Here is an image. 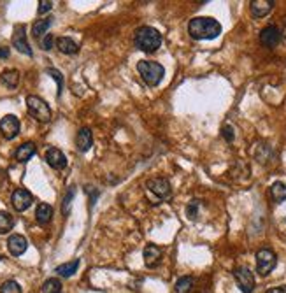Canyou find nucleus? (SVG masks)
I'll list each match as a JSON object with an SVG mask.
<instances>
[{"mask_svg":"<svg viewBox=\"0 0 286 293\" xmlns=\"http://www.w3.org/2000/svg\"><path fill=\"white\" fill-rule=\"evenodd\" d=\"M76 144H78V150L83 151V153H86V151L90 150L91 144H93V135H91L90 128H81V130L78 132V135H76Z\"/></svg>","mask_w":286,"mask_h":293,"instance_id":"dca6fc26","label":"nucleus"},{"mask_svg":"<svg viewBox=\"0 0 286 293\" xmlns=\"http://www.w3.org/2000/svg\"><path fill=\"white\" fill-rule=\"evenodd\" d=\"M0 293H21V286L14 279H9L0 286Z\"/></svg>","mask_w":286,"mask_h":293,"instance_id":"bb28decb","label":"nucleus"},{"mask_svg":"<svg viewBox=\"0 0 286 293\" xmlns=\"http://www.w3.org/2000/svg\"><path fill=\"white\" fill-rule=\"evenodd\" d=\"M60 290H62V283H60V279L51 278V279L44 281V284H42L44 293H60Z\"/></svg>","mask_w":286,"mask_h":293,"instance_id":"a878e982","label":"nucleus"},{"mask_svg":"<svg viewBox=\"0 0 286 293\" xmlns=\"http://www.w3.org/2000/svg\"><path fill=\"white\" fill-rule=\"evenodd\" d=\"M142 256H144V263H146V267L155 268V267L160 265V262H162L163 253L158 246H153V244H150V246L144 248Z\"/></svg>","mask_w":286,"mask_h":293,"instance_id":"f8f14e48","label":"nucleus"},{"mask_svg":"<svg viewBox=\"0 0 286 293\" xmlns=\"http://www.w3.org/2000/svg\"><path fill=\"white\" fill-rule=\"evenodd\" d=\"M146 190L153 199H155V204L158 202H165L172 197V188L171 183L165 178H153L146 183Z\"/></svg>","mask_w":286,"mask_h":293,"instance_id":"20e7f679","label":"nucleus"},{"mask_svg":"<svg viewBox=\"0 0 286 293\" xmlns=\"http://www.w3.org/2000/svg\"><path fill=\"white\" fill-rule=\"evenodd\" d=\"M186 214L190 219H197V214H199V200H192L186 207Z\"/></svg>","mask_w":286,"mask_h":293,"instance_id":"c756f323","label":"nucleus"},{"mask_svg":"<svg viewBox=\"0 0 286 293\" xmlns=\"http://www.w3.org/2000/svg\"><path fill=\"white\" fill-rule=\"evenodd\" d=\"M0 132L6 139H14L19 134V119L14 114H7L0 119Z\"/></svg>","mask_w":286,"mask_h":293,"instance_id":"6e6552de","label":"nucleus"},{"mask_svg":"<svg viewBox=\"0 0 286 293\" xmlns=\"http://www.w3.org/2000/svg\"><path fill=\"white\" fill-rule=\"evenodd\" d=\"M221 134H223V137H225V140H227V142H232L233 137H235V134H233V128H232L230 125H225V127H223V132H221Z\"/></svg>","mask_w":286,"mask_h":293,"instance_id":"473e14b6","label":"nucleus"},{"mask_svg":"<svg viewBox=\"0 0 286 293\" xmlns=\"http://www.w3.org/2000/svg\"><path fill=\"white\" fill-rule=\"evenodd\" d=\"M0 81L6 84V86H9V88H16V86H18V81H19V72L14 70V69L4 70L2 76H0Z\"/></svg>","mask_w":286,"mask_h":293,"instance_id":"412c9836","label":"nucleus"},{"mask_svg":"<svg viewBox=\"0 0 286 293\" xmlns=\"http://www.w3.org/2000/svg\"><path fill=\"white\" fill-rule=\"evenodd\" d=\"M277 265V258H276V253L272 250H269V248H264V250H260L256 253V272H258L260 276H269L271 272L276 268Z\"/></svg>","mask_w":286,"mask_h":293,"instance_id":"423d86ee","label":"nucleus"},{"mask_svg":"<svg viewBox=\"0 0 286 293\" xmlns=\"http://www.w3.org/2000/svg\"><path fill=\"white\" fill-rule=\"evenodd\" d=\"M11 202H13V207L16 211H27L28 207L32 206V202H34V197L28 190L25 188H18V190L14 191L13 197H11Z\"/></svg>","mask_w":286,"mask_h":293,"instance_id":"1a4fd4ad","label":"nucleus"},{"mask_svg":"<svg viewBox=\"0 0 286 293\" xmlns=\"http://www.w3.org/2000/svg\"><path fill=\"white\" fill-rule=\"evenodd\" d=\"M274 0H253L251 2V13L255 18H264L272 11L274 7Z\"/></svg>","mask_w":286,"mask_h":293,"instance_id":"2eb2a0df","label":"nucleus"},{"mask_svg":"<svg viewBox=\"0 0 286 293\" xmlns=\"http://www.w3.org/2000/svg\"><path fill=\"white\" fill-rule=\"evenodd\" d=\"M53 218V207L50 204H39L37 211H35V219L39 225H47Z\"/></svg>","mask_w":286,"mask_h":293,"instance_id":"a211bd4d","label":"nucleus"},{"mask_svg":"<svg viewBox=\"0 0 286 293\" xmlns=\"http://www.w3.org/2000/svg\"><path fill=\"white\" fill-rule=\"evenodd\" d=\"M46 72L51 76V78L55 79L56 84H58V97H60V95H62V91H63V78H62V72L56 70V69H47Z\"/></svg>","mask_w":286,"mask_h":293,"instance_id":"cd10ccee","label":"nucleus"},{"mask_svg":"<svg viewBox=\"0 0 286 293\" xmlns=\"http://www.w3.org/2000/svg\"><path fill=\"white\" fill-rule=\"evenodd\" d=\"M271 195L272 199L276 200V202H284L286 200V184L281 183V181H276L271 186Z\"/></svg>","mask_w":286,"mask_h":293,"instance_id":"b1692460","label":"nucleus"},{"mask_svg":"<svg viewBox=\"0 0 286 293\" xmlns=\"http://www.w3.org/2000/svg\"><path fill=\"white\" fill-rule=\"evenodd\" d=\"M193 284H195V279L190 278V276H183V278L177 279L174 290L176 293H190L193 290Z\"/></svg>","mask_w":286,"mask_h":293,"instance_id":"5701e85b","label":"nucleus"},{"mask_svg":"<svg viewBox=\"0 0 286 293\" xmlns=\"http://www.w3.org/2000/svg\"><path fill=\"white\" fill-rule=\"evenodd\" d=\"M13 227H14L13 216L6 211H0V234H6V232H9Z\"/></svg>","mask_w":286,"mask_h":293,"instance_id":"393cba45","label":"nucleus"},{"mask_svg":"<svg viewBox=\"0 0 286 293\" xmlns=\"http://www.w3.org/2000/svg\"><path fill=\"white\" fill-rule=\"evenodd\" d=\"M44 160L47 162V165L56 168V170H62V168H65L67 165L65 155H63L58 148H50V150L46 151V155H44Z\"/></svg>","mask_w":286,"mask_h":293,"instance_id":"9b49d317","label":"nucleus"},{"mask_svg":"<svg viewBox=\"0 0 286 293\" xmlns=\"http://www.w3.org/2000/svg\"><path fill=\"white\" fill-rule=\"evenodd\" d=\"M134 42L140 51L155 53V51L162 46V35H160V32L153 27H140L135 30Z\"/></svg>","mask_w":286,"mask_h":293,"instance_id":"f03ea898","label":"nucleus"},{"mask_svg":"<svg viewBox=\"0 0 286 293\" xmlns=\"http://www.w3.org/2000/svg\"><path fill=\"white\" fill-rule=\"evenodd\" d=\"M188 34L197 41H211V39H216L221 34V25L214 18L199 16V18H193L188 23Z\"/></svg>","mask_w":286,"mask_h":293,"instance_id":"f257e3e1","label":"nucleus"},{"mask_svg":"<svg viewBox=\"0 0 286 293\" xmlns=\"http://www.w3.org/2000/svg\"><path fill=\"white\" fill-rule=\"evenodd\" d=\"M27 107L32 118H35L41 123H47L51 119V109L46 102L37 97V95H28L27 97Z\"/></svg>","mask_w":286,"mask_h":293,"instance_id":"39448f33","label":"nucleus"},{"mask_svg":"<svg viewBox=\"0 0 286 293\" xmlns=\"http://www.w3.org/2000/svg\"><path fill=\"white\" fill-rule=\"evenodd\" d=\"M9 55H11V50L7 46H0V58H9Z\"/></svg>","mask_w":286,"mask_h":293,"instance_id":"72a5a7b5","label":"nucleus"},{"mask_svg":"<svg viewBox=\"0 0 286 293\" xmlns=\"http://www.w3.org/2000/svg\"><path fill=\"white\" fill-rule=\"evenodd\" d=\"M51 7H53V2H50V0H41V2H39L37 13L44 14V13H47V11H51Z\"/></svg>","mask_w":286,"mask_h":293,"instance_id":"2f4dec72","label":"nucleus"},{"mask_svg":"<svg viewBox=\"0 0 286 293\" xmlns=\"http://www.w3.org/2000/svg\"><path fill=\"white\" fill-rule=\"evenodd\" d=\"M7 248H9V253L13 256H19V255H23V253L27 251L28 242H27V239L23 237V235L14 234V235H11L9 240H7Z\"/></svg>","mask_w":286,"mask_h":293,"instance_id":"4468645a","label":"nucleus"},{"mask_svg":"<svg viewBox=\"0 0 286 293\" xmlns=\"http://www.w3.org/2000/svg\"><path fill=\"white\" fill-rule=\"evenodd\" d=\"M137 70H139V76L148 86H158L165 76L163 67L158 62H150V60H140L137 63Z\"/></svg>","mask_w":286,"mask_h":293,"instance_id":"7ed1b4c3","label":"nucleus"},{"mask_svg":"<svg viewBox=\"0 0 286 293\" xmlns=\"http://www.w3.org/2000/svg\"><path fill=\"white\" fill-rule=\"evenodd\" d=\"M74 195H76V188L72 186V188H68L67 195L63 197V212H65V214H68V211H70V204H72Z\"/></svg>","mask_w":286,"mask_h":293,"instance_id":"c85d7f7f","label":"nucleus"},{"mask_svg":"<svg viewBox=\"0 0 286 293\" xmlns=\"http://www.w3.org/2000/svg\"><path fill=\"white\" fill-rule=\"evenodd\" d=\"M78 268H79V258H76V260H72V262L58 265L56 267V272H58V276H62V278H70V276L76 274Z\"/></svg>","mask_w":286,"mask_h":293,"instance_id":"aec40b11","label":"nucleus"},{"mask_svg":"<svg viewBox=\"0 0 286 293\" xmlns=\"http://www.w3.org/2000/svg\"><path fill=\"white\" fill-rule=\"evenodd\" d=\"M56 47H58L60 53H65V55H76L79 51V46L74 41H72L70 37L56 39Z\"/></svg>","mask_w":286,"mask_h":293,"instance_id":"f3484780","label":"nucleus"},{"mask_svg":"<svg viewBox=\"0 0 286 293\" xmlns=\"http://www.w3.org/2000/svg\"><path fill=\"white\" fill-rule=\"evenodd\" d=\"M265 293H286V286H279V288H271Z\"/></svg>","mask_w":286,"mask_h":293,"instance_id":"f704fd0d","label":"nucleus"},{"mask_svg":"<svg viewBox=\"0 0 286 293\" xmlns=\"http://www.w3.org/2000/svg\"><path fill=\"white\" fill-rule=\"evenodd\" d=\"M53 44H55V37L51 34H47L46 37L41 41V46H42V50H46V51H50L51 47H53Z\"/></svg>","mask_w":286,"mask_h":293,"instance_id":"7c9ffc66","label":"nucleus"},{"mask_svg":"<svg viewBox=\"0 0 286 293\" xmlns=\"http://www.w3.org/2000/svg\"><path fill=\"white\" fill-rule=\"evenodd\" d=\"M13 46L19 51V53H23V55H27V56H32L30 44H28V41H27V34H25V28H23V27H19L18 30L14 32Z\"/></svg>","mask_w":286,"mask_h":293,"instance_id":"ddd939ff","label":"nucleus"},{"mask_svg":"<svg viewBox=\"0 0 286 293\" xmlns=\"http://www.w3.org/2000/svg\"><path fill=\"white\" fill-rule=\"evenodd\" d=\"M233 279L243 293H253L255 290V276L248 267H237L233 271Z\"/></svg>","mask_w":286,"mask_h":293,"instance_id":"0eeeda50","label":"nucleus"},{"mask_svg":"<svg viewBox=\"0 0 286 293\" xmlns=\"http://www.w3.org/2000/svg\"><path fill=\"white\" fill-rule=\"evenodd\" d=\"M0 260H2V256H0Z\"/></svg>","mask_w":286,"mask_h":293,"instance_id":"c9c22d12","label":"nucleus"},{"mask_svg":"<svg viewBox=\"0 0 286 293\" xmlns=\"http://www.w3.org/2000/svg\"><path fill=\"white\" fill-rule=\"evenodd\" d=\"M35 144L34 142H25L21 144V146L16 150V160L18 162H28V160L32 158V156L35 155Z\"/></svg>","mask_w":286,"mask_h":293,"instance_id":"6ab92c4d","label":"nucleus"},{"mask_svg":"<svg viewBox=\"0 0 286 293\" xmlns=\"http://www.w3.org/2000/svg\"><path fill=\"white\" fill-rule=\"evenodd\" d=\"M51 23H53V18L37 19V21L34 23V28H32V32H34L35 37H42L44 34H47V30H50Z\"/></svg>","mask_w":286,"mask_h":293,"instance_id":"4be33fe9","label":"nucleus"},{"mask_svg":"<svg viewBox=\"0 0 286 293\" xmlns=\"http://www.w3.org/2000/svg\"><path fill=\"white\" fill-rule=\"evenodd\" d=\"M279 41H281V32L276 25H267L260 32V42L264 44L265 47H269V50L276 47L277 44H279Z\"/></svg>","mask_w":286,"mask_h":293,"instance_id":"9d476101","label":"nucleus"}]
</instances>
